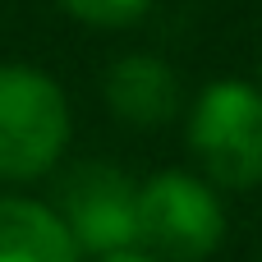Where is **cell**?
Wrapping results in <instances>:
<instances>
[{"label":"cell","instance_id":"1","mask_svg":"<svg viewBox=\"0 0 262 262\" xmlns=\"http://www.w3.org/2000/svg\"><path fill=\"white\" fill-rule=\"evenodd\" d=\"M69 138V101L32 64H0V180L46 175Z\"/></svg>","mask_w":262,"mask_h":262},{"label":"cell","instance_id":"2","mask_svg":"<svg viewBox=\"0 0 262 262\" xmlns=\"http://www.w3.org/2000/svg\"><path fill=\"white\" fill-rule=\"evenodd\" d=\"M189 147L203 170L226 189H258L262 184V92L221 78L203 88L189 115Z\"/></svg>","mask_w":262,"mask_h":262},{"label":"cell","instance_id":"3","mask_svg":"<svg viewBox=\"0 0 262 262\" xmlns=\"http://www.w3.org/2000/svg\"><path fill=\"white\" fill-rule=\"evenodd\" d=\"M226 239V212L216 193L184 175L161 170L138 189V244L157 262H203Z\"/></svg>","mask_w":262,"mask_h":262},{"label":"cell","instance_id":"4","mask_svg":"<svg viewBox=\"0 0 262 262\" xmlns=\"http://www.w3.org/2000/svg\"><path fill=\"white\" fill-rule=\"evenodd\" d=\"M55 216L64 221L74 249H88L97 258L124 253L138 244V189L124 170L88 161L74 166L55 189Z\"/></svg>","mask_w":262,"mask_h":262},{"label":"cell","instance_id":"5","mask_svg":"<svg viewBox=\"0 0 262 262\" xmlns=\"http://www.w3.org/2000/svg\"><path fill=\"white\" fill-rule=\"evenodd\" d=\"M106 101L129 124H166L180 111V78L157 55H124L106 74Z\"/></svg>","mask_w":262,"mask_h":262},{"label":"cell","instance_id":"6","mask_svg":"<svg viewBox=\"0 0 262 262\" xmlns=\"http://www.w3.org/2000/svg\"><path fill=\"white\" fill-rule=\"evenodd\" d=\"M0 262H78V249L51 207L0 198Z\"/></svg>","mask_w":262,"mask_h":262},{"label":"cell","instance_id":"7","mask_svg":"<svg viewBox=\"0 0 262 262\" xmlns=\"http://www.w3.org/2000/svg\"><path fill=\"white\" fill-rule=\"evenodd\" d=\"M152 0H60V9H69L74 18L83 23H97V28H124L134 23Z\"/></svg>","mask_w":262,"mask_h":262},{"label":"cell","instance_id":"8","mask_svg":"<svg viewBox=\"0 0 262 262\" xmlns=\"http://www.w3.org/2000/svg\"><path fill=\"white\" fill-rule=\"evenodd\" d=\"M97 262H157V258H147V253H134V249H124V253H111V258H97Z\"/></svg>","mask_w":262,"mask_h":262}]
</instances>
